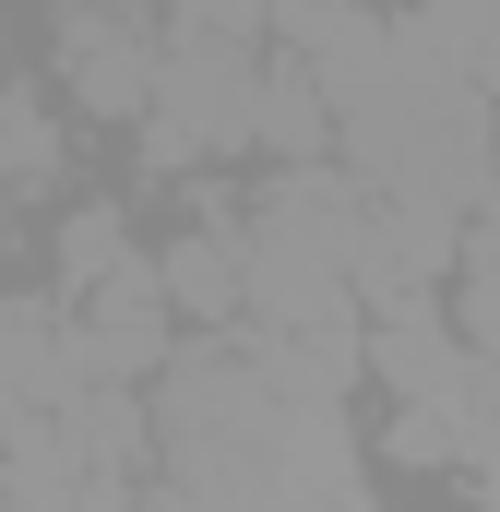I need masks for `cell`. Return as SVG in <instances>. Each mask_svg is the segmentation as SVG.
<instances>
[{"label":"cell","instance_id":"1","mask_svg":"<svg viewBox=\"0 0 500 512\" xmlns=\"http://www.w3.org/2000/svg\"><path fill=\"white\" fill-rule=\"evenodd\" d=\"M334 143H346V167L370 179V191H405V203H441V215H465L477 191H489V84H465L441 48H417L381 96L358 108H334Z\"/></svg>","mask_w":500,"mask_h":512},{"label":"cell","instance_id":"2","mask_svg":"<svg viewBox=\"0 0 500 512\" xmlns=\"http://www.w3.org/2000/svg\"><path fill=\"white\" fill-rule=\"evenodd\" d=\"M155 441H167V477L179 489H286V441H298V405L274 393L262 358H179L155 393Z\"/></svg>","mask_w":500,"mask_h":512},{"label":"cell","instance_id":"3","mask_svg":"<svg viewBox=\"0 0 500 512\" xmlns=\"http://www.w3.org/2000/svg\"><path fill=\"white\" fill-rule=\"evenodd\" d=\"M155 72H167V48H155V24H143L131 0H72V12H60V84H72L96 120H143Z\"/></svg>","mask_w":500,"mask_h":512},{"label":"cell","instance_id":"4","mask_svg":"<svg viewBox=\"0 0 500 512\" xmlns=\"http://www.w3.org/2000/svg\"><path fill=\"white\" fill-rule=\"evenodd\" d=\"M84 382H96L84 322H60V310H0V417H48V405H72Z\"/></svg>","mask_w":500,"mask_h":512},{"label":"cell","instance_id":"5","mask_svg":"<svg viewBox=\"0 0 500 512\" xmlns=\"http://www.w3.org/2000/svg\"><path fill=\"white\" fill-rule=\"evenodd\" d=\"M155 286H167V310H191V322H250V227L239 215H203L179 251L155 262Z\"/></svg>","mask_w":500,"mask_h":512},{"label":"cell","instance_id":"6","mask_svg":"<svg viewBox=\"0 0 500 512\" xmlns=\"http://www.w3.org/2000/svg\"><path fill=\"white\" fill-rule=\"evenodd\" d=\"M250 143H262L274 167H298V155H322V143H334V96H322V72H310V60H274V72H262Z\"/></svg>","mask_w":500,"mask_h":512},{"label":"cell","instance_id":"7","mask_svg":"<svg viewBox=\"0 0 500 512\" xmlns=\"http://www.w3.org/2000/svg\"><path fill=\"white\" fill-rule=\"evenodd\" d=\"M417 36H429V48H441L465 84H489V96H500V0H441Z\"/></svg>","mask_w":500,"mask_h":512},{"label":"cell","instance_id":"8","mask_svg":"<svg viewBox=\"0 0 500 512\" xmlns=\"http://www.w3.org/2000/svg\"><path fill=\"white\" fill-rule=\"evenodd\" d=\"M465 334H477V358L500 370V215L465 239Z\"/></svg>","mask_w":500,"mask_h":512},{"label":"cell","instance_id":"9","mask_svg":"<svg viewBox=\"0 0 500 512\" xmlns=\"http://www.w3.org/2000/svg\"><path fill=\"white\" fill-rule=\"evenodd\" d=\"M72 274H84V286L143 274V262H131V239H120V215H72Z\"/></svg>","mask_w":500,"mask_h":512},{"label":"cell","instance_id":"10","mask_svg":"<svg viewBox=\"0 0 500 512\" xmlns=\"http://www.w3.org/2000/svg\"><path fill=\"white\" fill-rule=\"evenodd\" d=\"M477 203H489V215H500V155H489V191H477Z\"/></svg>","mask_w":500,"mask_h":512}]
</instances>
